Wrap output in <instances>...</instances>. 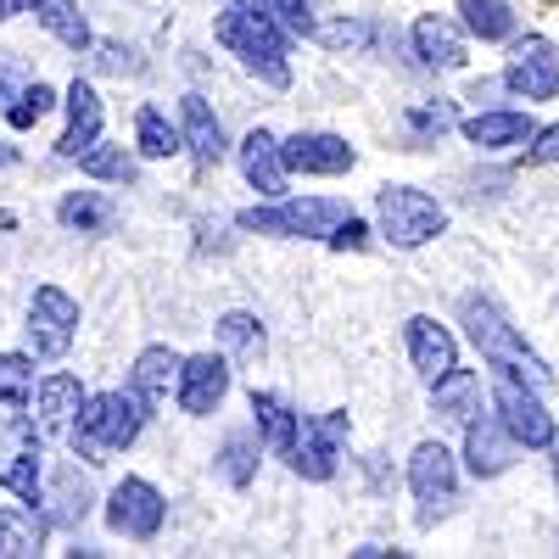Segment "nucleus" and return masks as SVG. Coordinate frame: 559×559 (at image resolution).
I'll use <instances>...</instances> for the list:
<instances>
[{
    "instance_id": "c85d7f7f",
    "label": "nucleus",
    "mask_w": 559,
    "mask_h": 559,
    "mask_svg": "<svg viewBox=\"0 0 559 559\" xmlns=\"http://www.w3.org/2000/svg\"><path fill=\"white\" fill-rule=\"evenodd\" d=\"M258 448H263L258 426H252V431H229V437H224L218 471H224V481H229V487H252V476H258Z\"/></svg>"
},
{
    "instance_id": "4468645a",
    "label": "nucleus",
    "mask_w": 559,
    "mask_h": 559,
    "mask_svg": "<svg viewBox=\"0 0 559 559\" xmlns=\"http://www.w3.org/2000/svg\"><path fill=\"white\" fill-rule=\"evenodd\" d=\"M515 448L521 442L503 431L498 414H471L464 419V464H471V476H481V481L503 476L509 464H515Z\"/></svg>"
},
{
    "instance_id": "9d476101",
    "label": "nucleus",
    "mask_w": 559,
    "mask_h": 559,
    "mask_svg": "<svg viewBox=\"0 0 559 559\" xmlns=\"http://www.w3.org/2000/svg\"><path fill=\"white\" fill-rule=\"evenodd\" d=\"M492 408H498L503 431L515 437V442H526V448H554V414L543 408V392H532L526 381L503 376V381L492 386Z\"/></svg>"
},
{
    "instance_id": "20e7f679",
    "label": "nucleus",
    "mask_w": 559,
    "mask_h": 559,
    "mask_svg": "<svg viewBox=\"0 0 559 559\" xmlns=\"http://www.w3.org/2000/svg\"><path fill=\"white\" fill-rule=\"evenodd\" d=\"M353 207L336 197H280L269 207H247L236 224L252 236H280V241H324Z\"/></svg>"
},
{
    "instance_id": "6e6552de",
    "label": "nucleus",
    "mask_w": 559,
    "mask_h": 559,
    "mask_svg": "<svg viewBox=\"0 0 559 559\" xmlns=\"http://www.w3.org/2000/svg\"><path fill=\"white\" fill-rule=\"evenodd\" d=\"M347 408H331L319 419H297V442H292V471L302 481H331L336 476V459H342V442H347Z\"/></svg>"
},
{
    "instance_id": "2eb2a0df",
    "label": "nucleus",
    "mask_w": 559,
    "mask_h": 559,
    "mask_svg": "<svg viewBox=\"0 0 559 559\" xmlns=\"http://www.w3.org/2000/svg\"><path fill=\"white\" fill-rule=\"evenodd\" d=\"M236 152H241V174H247V185H252L263 202L292 197V168H286V157H280V140H274L269 129H252Z\"/></svg>"
},
{
    "instance_id": "f3484780",
    "label": "nucleus",
    "mask_w": 559,
    "mask_h": 559,
    "mask_svg": "<svg viewBox=\"0 0 559 559\" xmlns=\"http://www.w3.org/2000/svg\"><path fill=\"white\" fill-rule=\"evenodd\" d=\"M62 107H68V129H62V140H57V157H62V163H79V157L102 140V96H96V84L73 79L68 96H62Z\"/></svg>"
},
{
    "instance_id": "a19ab883",
    "label": "nucleus",
    "mask_w": 559,
    "mask_h": 559,
    "mask_svg": "<svg viewBox=\"0 0 559 559\" xmlns=\"http://www.w3.org/2000/svg\"><path fill=\"white\" fill-rule=\"evenodd\" d=\"M526 163H559V123H548L526 140Z\"/></svg>"
},
{
    "instance_id": "9b49d317",
    "label": "nucleus",
    "mask_w": 559,
    "mask_h": 559,
    "mask_svg": "<svg viewBox=\"0 0 559 559\" xmlns=\"http://www.w3.org/2000/svg\"><path fill=\"white\" fill-rule=\"evenodd\" d=\"M503 84L526 102H554L559 96V51L543 34L515 39V51H509V62H503Z\"/></svg>"
},
{
    "instance_id": "5701e85b",
    "label": "nucleus",
    "mask_w": 559,
    "mask_h": 559,
    "mask_svg": "<svg viewBox=\"0 0 559 559\" xmlns=\"http://www.w3.org/2000/svg\"><path fill=\"white\" fill-rule=\"evenodd\" d=\"M174 381H179V353H174V347H146V353L134 358V369H129V386L146 397L152 408L168 403Z\"/></svg>"
},
{
    "instance_id": "79ce46f5",
    "label": "nucleus",
    "mask_w": 559,
    "mask_h": 559,
    "mask_svg": "<svg viewBox=\"0 0 559 559\" xmlns=\"http://www.w3.org/2000/svg\"><path fill=\"white\" fill-rule=\"evenodd\" d=\"M34 7H39V0H0V23H12V17H23Z\"/></svg>"
},
{
    "instance_id": "7ed1b4c3",
    "label": "nucleus",
    "mask_w": 559,
    "mask_h": 559,
    "mask_svg": "<svg viewBox=\"0 0 559 559\" xmlns=\"http://www.w3.org/2000/svg\"><path fill=\"white\" fill-rule=\"evenodd\" d=\"M464 331H471V342L481 347V358H492L498 369H503V376H515V381H526L532 392H543L554 376H548V364L521 342V331H515V324H509L487 297H464Z\"/></svg>"
},
{
    "instance_id": "ddd939ff",
    "label": "nucleus",
    "mask_w": 559,
    "mask_h": 559,
    "mask_svg": "<svg viewBox=\"0 0 559 559\" xmlns=\"http://www.w3.org/2000/svg\"><path fill=\"white\" fill-rule=\"evenodd\" d=\"M280 157L292 174H347L358 163V152L331 129H297L292 140H280Z\"/></svg>"
},
{
    "instance_id": "f8f14e48",
    "label": "nucleus",
    "mask_w": 559,
    "mask_h": 559,
    "mask_svg": "<svg viewBox=\"0 0 559 559\" xmlns=\"http://www.w3.org/2000/svg\"><path fill=\"white\" fill-rule=\"evenodd\" d=\"M174 397L191 419H207L218 414V403L229 397V364L218 353H197V358H179V381H174Z\"/></svg>"
},
{
    "instance_id": "37998d69",
    "label": "nucleus",
    "mask_w": 559,
    "mask_h": 559,
    "mask_svg": "<svg viewBox=\"0 0 559 559\" xmlns=\"http://www.w3.org/2000/svg\"><path fill=\"white\" fill-rule=\"evenodd\" d=\"M7 168H17V146H0V174Z\"/></svg>"
},
{
    "instance_id": "0eeeda50",
    "label": "nucleus",
    "mask_w": 559,
    "mask_h": 559,
    "mask_svg": "<svg viewBox=\"0 0 559 559\" xmlns=\"http://www.w3.org/2000/svg\"><path fill=\"white\" fill-rule=\"evenodd\" d=\"M408 487L419 498V526H437L459 503V464L442 442H419L408 459Z\"/></svg>"
},
{
    "instance_id": "dca6fc26",
    "label": "nucleus",
    "mask_w": 559,
    "mask_h": 559,
    "mask_svg": "<svg viewBox=\"0 0 559 559\" xmlns=\"http://www.w3.org/2000/svg\"><path fill=\"white\" fill-rule=\"evenodd\" d=\"M403 336H408V358H414V369H419V381H426V386H437L448 369L459 364L453 331H448V324H437L431 313H414Z\"/></svg>"
},
{
    "instance_id": "ea45409f",
    "label": "nucleus",
    "mask_w": 559,
    "mask_h": 559,
    "mask_svg": "<svg viewBox=\"0 0 559 559\" xmlns=\"http://www.w3.org/2000/svg\"><path fill=\"white\" fill-rule=\"evenodd\" d=\"M274 12L292 34H313V0H274Z\"/></svg>"
},
{
    "instance_id": "a878e982",
    "label": "nucleus",
    "mask_w": 559,
    "mask_h": 559,
    "mask_svg": "<svg viewBox=\"0 0 559 559\" xmlns=\"http://www.w3.org/2000/svg\"><path fill=\"white\" fill-rule=\"evenodd\" d=\"M252 426H258L263 448L292 453V442H297V408L280 392H252Z\"/></svg>"
},
{
    "instance_id": "aec40b11",
    "label": "nucleus",
    "mask_w": 559,
    "mask_h": 559,
    "mask_svg": "<svg viewBox=\"0 0 559 559\" xmlns=\"http://www.w3.org/2000/svg\"><path fill=\"white\" fill-rule=\"evenodd\" d=\"M179 134H185V146H191V157L202 163V168H213V163H224V123L213 118V107L202 102V96H185L179 102Z\"/></svg>"
},
{
    "instance_id": "c9c22d12",
    "label": "nucleus",
    "mask_w": 559,
    "mask_h": 559,
    "mask_svg": "<svg viewBox=\"0 0 559 559\" xmlns=\"http://www.w3.org/2000/svg\"><path fill=\"white\" fill-rule=\"evenodd\" d=\"M39 526L28 515H12V509H0V559H28L39 554Z\"/></svg>"
},
{
    "instance_id": "b1692460",
    "label": "nucleus",
    "mask_w": 559,
    "mask_h": 559,
    "mask_svg": "<svg viewBox=\"0 0 559 559\" xmlns=\"http://www.w3.org/2000/svg\"><path fill=\"white\" fill-rule=\"evenodd\" d=\"M34 403V353H0V426L23 419Z\"/></svg>"
},
{
    "instance_id": "f257e3e1",
    "label": "nucleus",
    "mask_w": 559,
    "mask_h": 559,
    "mask_svg": "<svg viewBox=\"0 0 559 559\" xmlns=\"http://www.w3.org/2000/svg\"><path fill=\"white\" fill-rule=\"evenodd\" d=\"M213 39L229 57H241V68L258 73L263 84L274 90L292 84V28L280 23L274 0H229L213 23Z\"/></svg>"
},
{
    "instance_id": "423d86ee",
    "label": "nucleus",
    "mask_w": 559,
    "mask_h": 559,
    "mask_svg": "<svg viewBox=\"0 0 559 559\" xmlns=\"http://www.w3.org/2000/svg\"><path fill=\"white\" fill-rule=\"evenodd\" d=\"M23 336L34 358H68L73 336H79V302L62 286H34L28 313H23Z\"/></svg>"
},
{
    "instance_id": "473e14b6",
    "label": "nucleus",
    "mask_w": 559,
    "mask_h": 559,
    "mask_svg": "<svg viewBox=\"0 0 559 559\" xmlns=\"http://www.w3.org/2000/svg\"><path fill=\"white\" fill-rule=\"evenodd\" d=\"M51 107H57V90L45 84V79H28V84L17 90V96L7 102V123H12V129H34Z\"/></svg>"
},
{
    "instance_id": "58836bf2",
    "label": "nucleus",
    "mask_w": 559,
    "mask_h": 559,
    "mask_svg": "<svg viewBox=\"0 0 559 559\" xmlns=\"http://www.w3.org/2000/svg\"><path fill=\"white\" fill-rule=\"evenodd\" d=\"M324 241H331L336 252H364V247H369V224H364L358 213H347V218H342V224H336Z\"/></svg>"
},
{
    "instance_id": "4be33fe9",
    "label": "nucleus",
    "mask_w": 559,
    "mask_h": 559,
    "mask_svg": "<svg viewBox=\"0 0 559 559\" xmlns=\"http://www.w3.org/2000/svg\"><path fill=\"white\" fill-rule=\"evenodd\" d=\"M57 224L79 229V236H107V229L118 224V202L107 191H68L57 202Z\"/></svg>"
},
{
    "instance_id": "39448f33",
    "label": "nucleus",
    "mask_w": 559,
    "mask_h": 559,
    "mask_svg": "<svg viewBox=\"0 0 559 559\" xmlns=\"http://www.w3.org/2000/svg\"><path fill=\"white\" fill-rule=\"evenodd\" d=\"M376 218H381V236L392 247H403V252L437 241L442 229H448L442 202L426 197V191H414V185H386V191L376 197Z\"/></svg>"
},
{
    "instance_id": "1a4fd4ad",
    "label": "nucleus",
    "mask_w": 559,
    "mask_h": 559,
    "mask_svg": "<svg viewBox=\"0 0 559 559\" xmlns=\"http://www.w3.org/2000/svg\"><path fill=\"white\" fill-rule=\"evenodd\" d=\"M163 515H168V498L146 476H123L107 498V526L129 543H152L163 532Z\"/></svg>"
},
{
    "instance_id": "4c0bfd02",
    "label": "nucleus",
    "mask_w": 559,
    "mask_h": 559,
    "mask_svg": "<svg viewBox=\"0 0 559 559\" xmlns=\"http://www.w3.org/2000/svg\"><path fill=\"white\" fill-rule=\"evenodd\" d=\"M28 79H34L28 57H17V51H0V102H12Z\"/></svg>"
},
{
    "instance_id": "cd10ccee",
    "label": "nucleus",
    "mask_w": 559,
    "mask_h": 559,
    "mask_svg": "<svg viewBox=\"0 0 559 559\" xmlns=\"http://www.w3.org/2000/svg\"><path fill=\"white\" fill-rule=\"evenodd\" d=\"M313 39L331 45V51L364 57V51H376V45L386 39V28L381 23H364V17H342V23H313Z\"/></svg>"
},
{
    "instance_id": "c03bdc74",
    "label": "nucleus",
    "mask_w": 559,
    "mask_h": 559,
    "mask_svg": "<svg viewBox=\"0 0 559 559\" xmlns=\"http://www.w3.org/2000/svg\"><path fill=\"white\" fill-rule=\"evenodd\" d=\"M554 481H559V448H554Z\"/></svg>"
},
{
    "instance_id": "a211bd4d",
    "label": "nucleus",
    "mask_w": 559,
    "mask_h": 559,
    "mask_svg": "<svg viewBox=\"0 0 559 559\" xmlns=\"http://www.w3.org/2000/svg\"><path fill=\"white\" fill-rule=\"evenodd\" d=\"M408 45H414L419 68H431V73H453V68L471 62V45H464V34L448 17H419L408 28Z\"/></svg>"
},
{
    "instance_id": "f03ea898",
    "label": "nucleus",
    "mask_w": 559,
    "mask_h": 559,
    "mask_svg": "<svg viewBox=\"0 0 559 559\" xmlns=\"http://www.w3.org/2000/svg\"><path fill=\"white\" fill-rule=\"evenodd\" d=\"M146 419H152V403L140 397L134 386H123V392H96V397L84 392L73 426H68V442H73V453H79L84 464H102V453L134 448L140 431H146Z\"/></svg>"
},
{
    "instance_id": "7c9ffc66",
    "label": "nucleus",
    "mask_w": 559,
    "mask_h": 559,
    "mask_svg": "<svg viewBox=\"0 0 559 559\" xmlns=\"http://www.w3.org/2000/svg\"><path fill=\"white\" fill-rule=\"evenodd\" d=\"M134 146H140V157H174V152L185 146V134H179L157 107H140V112H134Z\"/></svg>"
},
{
    "instance_id": "393cba45",
    "label": "nucleus",
    "mask_w": 559,
    "mask_h": 559,
    "mask_svg": "<svg viewBox=\"0 0 559 559\" xmlns=\"http://www.w3.org/2000/svg\"><path fill=\"white\" fill-rule=\"evenodd\" d=\"M0 487L17 492L23 503H45V476H39V442L0 448Z\"/></svg>"
},
{
    "instance_id": "412c9836",
    "label": "nucleus",
    "mask_w": 559,
    "mask_h": 559,
    "mask_svg": "<svg viewBox=\"0 0 559 559\" xmlns=\"http://www.w3.org/2000/svg\"><path fill=\"white\" fill-rule=\"evenodd\" d=\"M464 140L481 152H503V146H526V140L537 134V123L526 112H476V118H464L459 123Z\"/></svg>"
},
{
    "instance_id": "c756f323",
    "label": "nucleus",
    "mask_w": 559,
    "mask_h": 559,
    "mask_svg": "<svg viewBox=\"0 0 559 559\" xmlns=\"http://www.w3.org/2000/svg\"><path fill=\"white\" fill-rule=\"evenodd\" d=\"M431 397H437V414H442V419H459V426H464V419H471V414H481V408H476L481 386H476V376H464L459 364H453L448 376H442V381L431 386Z\"/></svg>"
},
{
    "instance_id": "e433bc0d",
    "label": "nucleus",
    "mask_w": 559,
    "mask_h": 559,
    "mask_svg": "<svg viewBox=\"0 0 559 559\" xmlns=\"http://www.w3.org/2000/svg\"><path fill=\"white\" fill-rule=\"evenodd\" d=\"M408 129H414L419 140L448 134V129H453V107H448V102H414V107H408Z\"/></svg>"
},
{
    "instance_id": "2f4dec72",
    "label": "nucleus",
    "mask_w": 559,
    "mask_h": 559,
    "mask_svg": "<svg viewBox=\"0 0 559 559\" xmlns=\"http://www.w3.org/2000/svg\"><path fill=\"white\" fill-rule=\"evenodd\" d=\"M459 17L476 39H509L515 34V12H509V0H459Z\"/></svg>"
},
{
    "instance_id": "6ab92c4d",
    "label": "nucleus",
    "mask_w": 559,
    "mask_h": 559,
    "mask_svg": "<svg viewBox=\"0 0 559 559\" xmlns=\"http://www.w3.org/2000/svg\"><path fill=\"white\" fill-rule=\"evenodd\" d=\"M84 403V386L79 376H68V369H57V376L34 381V408H39V437H68L73 414Z\"/></svg>"
},
{
    "instance_id": "f704fd0d",
    "label": "nucleus",
    "mask_w": 559,
    "mask_h": 559,
    "mask_svg": "<svg viewBox=\"0 0 559 559\" xmlns=\"http://www.w3.org/2000/svg\"><path fill=\"white\" fill-rule=\"evenodd\" d=\"M218 342L229 347V353H241V358H263V324H258V313H224L218 319Z\"/></svg>"
},
{
    "instance_id": "bb28decb",
    "label": "nucleus",
    "mask_w": 559,
    "mask_h": 559,
    "mask_svg": "<svg viewBox=\"0 0 559 559\" xmlns=\"http://www.w3.org/2000/svg\"><path fill=\"white\" fill-rule=\"evenodd\" d=\"M34 17H39V28L51 34V39H62L68 51H90V23H84V12H79V0H39L34 7Z\"/></svg>"
},
{
    "instance_id": "72a5a7b5",
    "label": "nucleus",
    "mask_w": 559,
    "mask_h": 559,
    "mask_svg": "<svg viewBox=\"0 0 559 559\" xmlns=\"http://www.w3.org/2000/svg\"><path fill=\"white\" fill-rule=\"evenodd\" d=\"M79 168H84L90 179H107V185H134V174H140L134 157H129L123 146H102V140L79 157Z\"/></svg>"
}]
</instances>
